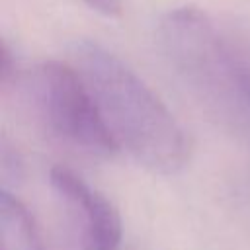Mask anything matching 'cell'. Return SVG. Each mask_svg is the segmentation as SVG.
<instances>
[{
    "instance_id": "6da1fadb",
    "label": "cell",
    "mask_w": 250,
    "mask_h": 250,
    "mask_svg": "<svg viewBox=\"0 0 250 250\" xmlns=\"http://www.w3.org/2000/svg\"><path fill=\"white\" fill-rule=\"evenodd\" d=\"M74 61L117 148L154 174L172 176L186 168L191 156L186 129L131 66L94 41L76 43Z\"/></svg>"
},
{
    "instance_id": "7a4b0ae2",
    "label": "cell",
    "mask_w": 250,
    "mask_h": 250,
    "mask_svg": "<svg viewBox=\"0 0 250 250\" xmlns=\"http://www.w3.org/2000/svg\"><path fill=\"white\" fill-rule=\"evenodd\" d=\"M158 45L189 94L225 123L250 121V35L197 6L168 10Z\"/></svg>"
},
{
    "instance_id": "3957f363",
    "label": "cell",
    "mask_w": 250,
    "mask_h": 250,
    "mask_svg": "<svg viewBox=\"0 0 250 250\" xmlns=\"http://www.w3.org/2000/svg\"><path fill=\"white\" fill-rule=\"evenodd\" d=\"M14 82L29 115L51 141L92 160L111 158L119 150L78 66L47 61L18 72Z\"/></svg>"
},
{
    "instance_id": "277c9868",
    "label": "cell",
    "mask_w": 250,
    "mask_h": 250,
    "mask_svg": "<svg viewBox=\"0 0 250 250\" xmlns=\"http://www.w3.org/2000/svg\"><path fill=\"white\" fill-rule=\"evenodd\" d=\"M49 182L74 250H121V217L104 193L66 166H53Z\"/></svg>"
},
{
    "instance_id": "5b68a950",
    "label": "cell",
    "mask_w": 250,
    "mask_h": 250,
    "mask_svg": "<svg viewBox=\"0 0 250 250\" xmlns=\"http://www.w3.org/2000/svg\"><path fill=\"white\" fill-rule=\"evenodd\" d=\"M0 246L2 250H45L33 215L6 189L0 195Z\"/></svg>"
},
{
    "instance_id": "8992f818",
    "label": "cell",
    "mask_w": 250,
    "mask_h": 250,
    "mask_svg": "<svg viewBox=\"0 0 250 250\" xmlns=\"http://www.w3.org/2000/svg\"><path fill=\"white\" fill-rule=\"evenodd\" d=\"M94 12L105 16V18H117L121 14V0H84Z\"/></svg>"
}]
</instances>
